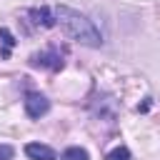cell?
<instances>
[{
	"mask_svg": "<svg viewBox=\"0 0 160 160\" xmlns=\"http://www.w3.org/2000/svg\"><path fill=\"white\" fill-rule=\"evenodd\" d=\"M55 25H60L65 30V35L78 40L80 45H88V48H100L102 45V35L92 25V20H88L82 12H78L68 5L55 8Z\"/></svg>",
	"mask_w": 160,
	"mask_h": 160,
	"instance_id": "1",
	"label": "cell"
},
{
	"mask_svg": "<svg viewBox=\"0 0 160 160\" xmlns=\"http://www.w3.org/2000/svg\"><path fill=\"white\" fill-rule=\"evenodd\" d=\"M50 110V100L40 92H28L25 95V112L28 118H42Z\"/></svg>",
	"mask_w": 160,
	"mask_h": 160,
	"instance_id": "2",
	"label": "cell"
},
{
	"mask_svg": "<svg viewBox=\"0 0 160 160\" xmlns=\"http://www.w3.org/2000/svg\"><path fill=\"white\" fill-rule=\"evenodd\" d=\"M30 65L48 68V70H62V58H60L58 50H45V52H35L30 58Z\"/></svg>",
	"mask_w": 160,
	"mask_h": 160,
	"instance_id": "3",
	"label": "cell"
},
{
	"mask_svg": "<svg viewBox=\"0 0 160 160\" xmlns=\"http://www.w3.org/2000/svg\"><path fill=\"white\" fill-rule=\"evenodd\" d=\"M25 155L30 160H58L55 150L50 145H42V142H28L25 145Z\"/></svg>",
	"mask_w": 160,
	"mask_h": 160,
	"instance_id": "4",
	"label": "cell"
},
{
	"mask_svg": "<svg viewBox=\"0 0 160 160\" xmlns=\"http://www.w3.org/2000/svg\"><path fill=\"white\" fill-rule=\"evenodd\" d=\"M30 18H32V22L35 25H42V28H52L55 25V12L50 10V8H32L30 10Z\"/></svg>",
	"mask_w": 160,
	"mask_h": 160,
	"instance_id": "5",
	"label": "cell"
},
{
	"mask_svg": "<svg viewBox=\"0 0 160 160\" xmlns=\"http://www.w3.org/2000/svg\"><path fill=\"white\" fill-rule=\"evenodd\" d=\"M0 42H2V58H8L12 45H15V38H12V32L8 28H0Z\"/></svg>",
	"mask_w": 160,
	"mask_h": 160,
	"instance_id": "6",
	"label": "cell"
},
{
	"mask_svg": "<svg viewBox=\"0 0 160 160\" xmlns=\"http://www.w3.org/2000/svg\"><path fill=\"white\" fill-rule=\"evenodd\" d=\"M60 160H90V158H88V150L82 148H68Z\"/></svg>",
	"mask_w": 160,
	"mask_h": 160,
	"instance_id": "7",
	"label": "cell"
},
{
	"mask_svg": "<svg viewBox=\"0 0 160 160\" xmlns=\"http://www.w3.org/2000/svg\"><path fill=\"white\" fill-rule=\"evenodd\" d=\"M108 160H130V150L125 145H118L115 150L108 152Z\"/></svg>",
	"mask_w": 160,
	"mask_h": 160,
	"instance_id": "8",
	"label": "cell"
},
{
	"mask_svg": "<svg viewBox=\"0 0 160 160\" xmlns=\"http://www.w3.org/2000/svg\"><path fill=\"white\" fill-rule=\"evenodd\" d=\"M12 155H15L12 145H0V160H12Z\"/></svg>",
	"mask_w": 160,
	"mask_h": 160,
	"instance_id": "9",
	"label": "cell"
}]
</instances>
